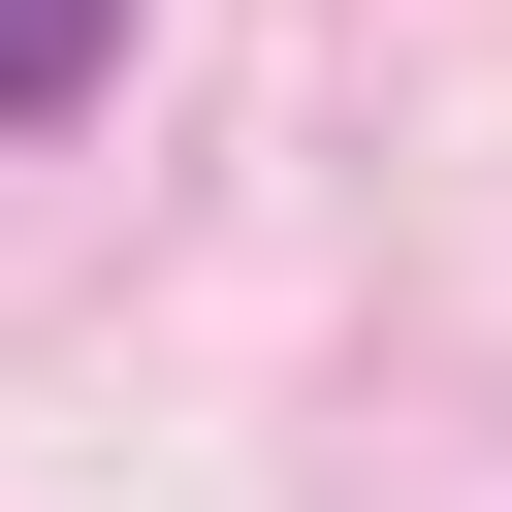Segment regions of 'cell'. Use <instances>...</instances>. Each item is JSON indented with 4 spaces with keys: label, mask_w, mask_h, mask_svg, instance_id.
<instances>
[{
    "label": "cell",
    "mask_w": 512,
    "mask_h": 512,
    "mask_svg": "<svg viewBox=\"0 0 512 512\" xmlns=\"http://www.w3.org/2000/svg\"><path fill=\"white\" fill-rule=\"evenodd\" d=\"M96 64H128V0H0V128H64Z\"/></svg>",
    "instance_id": "6da1fadb"
}]
</instances>
